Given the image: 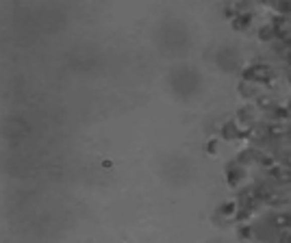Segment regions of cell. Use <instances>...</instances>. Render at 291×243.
Masks as SVG:
<instances>
[{
  "mask_svg": "<svg viewBox=\"0 0 291 243\" xmlns=\"http://www.w3.org/2000/svg\"><path fill=\"white\" fill-rule=\"evenodd\" d=\"M274 72L267 63H252L243 70V81L246 83H252V85H267L272 81Z\"/></svg>",
  "mask_w": 291,
  "mask_h": 243,
  "instance_id": "6da1fadb",
  "label": "cell"
},
{
  "mask_svg": "<svg viewBox=\"0 0 291 243\" xmlns=\"http://www.w3.org/2000/svg\"><path fill=\"white\" fill-rule=\"evenodd\" d=\"M222 137L228 141H237V139H243V137H248V128L246 130H239V124L237 122H226L222 128Z\"/></svg>",
  "mask_w": 291,
  "mask_h": 243,
  "instance_id": "7a4b0ae2",
  "label": "cell"
},
{
  "mask_svg": "<svg viewBox=\"0 0 291 243\" xmlns=\"http://www.w3.org/2000/svg\"><path fill=\"white\" fill-rule=\"evenodd\" d=\"M243 176H246V167L239 165V163H230V165L226 167V182L230 187H237L239 182L243 180Z\"/></svg>",
  "mask_w": 291,
  "mask_h": 243,
  "instance_id": "3957f363",
  "label": "cell"
},
{
  "mask_svg": "<svg viewBox=\"0 0 291 243\" xmlns=\"http://www.w3.org/2000/svg\"><path fill=\"white\" fill-rule=\"evenodd\" d=\"M254 111H256V107L254 104H246V107H241L239 111H237V124H243V126H254L256 124V115H254Z\"/></svg>",
  "mask_w": 291,
  "mask_h": 243,
  "instance_id": "277c9868",
  "label": "cell"
},
{
  "mask_svg": "<svg viewBox=\"0 0 291 243\" xmlns=\"http://www.w3.org/2000/svg\"><path fill=\"white\" fill-rule=\"evenodd\" d=\"M252 20H254V16H252L250 11L237 13V16L233 18V29H235V31H248L250 26H252Z\"/></svg>",
  "mask_w": 291,
  "mask_h": 243,
  "instance_id": "5b68a950",
  "label": "cell"
},
{
  "mask_svg": "<svg viewBox=\"0 0 291 243\" xmlns=\"http://www.w3.org/2000/svg\"><path fill=\"white\" fill-rule=\"evenodd\" d=\"M272 224L278 228V230H291V213L278 211L272 215Z\"/></svg>",
  "mask_w": 291,
  "mask_h": 243,
  "instance_id": "8992f818",
  "label": "cell"
},
{
  "mask_svg": "<svg viewBox=\"0 0 291 243\" xmlns=\"http://www.w3.org/2000/svg\"><path fill=\"white\" fill-rule=\"evenodd\" d=\"M254 107H259L263 111H272L276 107V98L274 96H267V94H259L254 98Z\"/></svg>",
  "mask_w": 291,
  "mask_h": 243,
  "instance_id": "52a82bcc",
  "label": "cell"
},
{
  "mask_svg": "<svg viewBox=\"0 0 291 243\" xmlns=\"http://www.w3.org/2000/svg\"><path fill=\"white\" fill-rule=\"evenodd\" d=\"M269 174H272L276 180H280V182H291V169H287L285 165H278V163H276V165L269 169Z\"/></svg>",
  "mask_w": 291,
  "mask_h": 243,
  "instance_id": "ba28073f",
  "label": "cell"
},
{
  "mask_svg": "<svg viewBox=\"0 0 291 243\" xmlns=\"http://www.w3.org/2000/svg\"><path fill=\"white\" fill-rule=\"evenodd\" d=\"M285 200L287 198L280 191H267L265 198H263V202H265L267 206H280V204H285Z\"/></svg>",
  "mask_w": 291,
  "mask_h": 243,
  "instance_id": "9c48e42d",
  "label": "cell"
},
{
  "mask_svg": "<svg viewBox=\"0 0 291 243\" xmlns=\"http://www.w3.org/2000/svg\"><path fill=\"white\" fill-rule=\"evenodd\" d=\"M267 137L269 139H280V137H285V124L280 122H274V124H267Z\"/></svg>",
  "mask_w": 291,
  "mask_h": 243,
  "instance_id": "30bf717a",
  "label": "cell"
},
{
  "mask_svg": "<svg viewBox=\"0 0 291 243\" xmlns=\"http://www.w3.org/2000/svg\"><path fill=\"white\" fill-rule=\"evenodd\" d=\"M274 37H276V31H274L272 24H265V26H261V29H259V39H261V42H272Z\"/></svg>",
  "mask_w": 291,
  "mask_h": 243,
  "instance_id": "8fae6325",
  "label": "cell"
},
{
  "mask_svg": "<svg viewBox=\"0 0 291 243\" xmlns=\"http://www.w3.org/2000/svg\"><path fill=\"white\" fill-rule=\"evenodd\" d=\"M239 89H241V96H243V98H256V96H259V94H256V89H254V85H252V83L241 81V83H239Z\"/></svg>",
  "mask_w": 291,
  "mask_h": 243,
  "instance_id": "7c38bea8",
  "label": "cell"
},
{
  "mask_svg": "<svg viewBox=\"0 0 291 243\" xmlns=\"http://www.w3.org/2000/svg\"><path fill=\"white\" fill-rule=\"evenodd\" d=\"M272 9L278 13L280 18H287V16H291V3H274L272 5Z\"/></svg>",
  "mask_w": 291,
  "mask_h": 243,
  "instance_id": "4fadbf2b",
  "label": "cell"
},
{
  "mask_svg": "<svg viewBox=\"0 0 291 243\" xmlns=\"http://www.w3.org/2000/svg\"><path fill=\"white\" fill-rule=\"evenodd\" d=\"M259 163H261L263 167H267V169H272L276 165V161H274L272 154H259Z\"/></svg>",
  "mask_w": 291,
  "mask_h": 243,
  "instance_id": "5bb4252c",
  "label": "cell"
},
{
  "mask_svg": "<svg viewBox=\"0 0 291 243\" xmlns=\"http://www.w3.org/2000/svg\"><path fill=\"white\" fill-rule=\"evenodd\" d=\"M254 237V232H252V228L250 226H241L239 228V239H252Z\"/></svg>",
  "mask_w": 291,
  "mask_h": 243,
  "instance_id": "9a60e30c",
  "label": "cell"
},
{
  "mask_svg": "<svg viewBox=\"0 0 291 243\" xmlns=\"http://www.w3.org/2000/svg\"><path fill=\"white\" fill-rule=\"evenodd\" d=\"M235 211H237V204H235V202H226V204L222 206V213L228 215V217H230V215H235Z\"/></svg>",
  "mask_w": 291,
  "mask_h": 243,
  "instance_id": "2e32d148",
  "label": "cell"
},
{
  "mask_svg": "<svg viewBox=\"0 0 291 243\" xmlns=\"http://www.w3.org/2000/svg\"><path fill=\"white\" fill-rule=\"evenodd\" d=\"M278 243H291V230H280Z\"/></svg>",
  "mask_w": 291,
  "mask_h": 243,
  "instance_id": "e0dca14e",
  "label": "cell"
},
{
  "mask_svg": "<svg viewBox=\"0 0 291 243\" xmlns=\"http://www.w3.org/2000/svg\"><path fill=\"white\" fill-rule=\"evenodd\" d=\"M280 165H285L287 169H291V150H289V152L282 154V163H280Z\"/></svg>",
  "mask_w": 291,
  "mask_h": 243,
  "instance_id": "ac0fdd59",
  "label": "cell"
},
{
  "mask_svg": "<svg viewBox=\"0 0 291 243\" xmlns=\"http://www.w3.org/2000/svg\"><path fill=\"white\" fill-rule=\"evenodd\" d=\"M207 150H209L211 154H213V152H217V141H215V139H211V143L207 146Z\"/></svg>",
  "mask_w": 291,
  "mask_h": 243,
  "instance_id": "d6986e66",
  "label": "cell"
},
{
  "mask_svg": "<svg viewBox=\"0 0 291 243\" xmlns=\"http://www.w3.org/2000/svg\"><path fill=\"white\" fill-rule=\"evenodd\" d=\"M289 81H291V74H289Z\"/></svg>",
  "mask_w": 291,
  "mask_h": 243,
  "instance_id": "ffe728a7",
  "label": "cell"
}]
</instances>
